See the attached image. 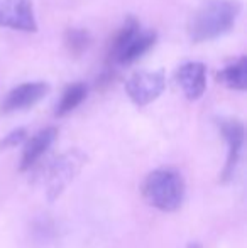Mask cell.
I'll list each match as a JSON object with an SVG mask.
<instances>
[{
    "instance_id": "obj_1",
    "label": "cell",
    "mask_w": 247,
    "mask_h": 248,
    "mask_svg": "<svg viewBox=\"0 0 247 248\" xmlns=\"http://www.w3.org/2000/svg\"><path fill=\"white\" fill-rule=\"evenodd\" d=\"M242 5L239 0H208L190 16L186 32L193 43L217 39L234 27Z\"/></svg>"
},
{
    "instance_id": "obj_2",
    "label": "cell",
    "mask_w": 247,
    "mask_h": 248,
    "mask_svg": "<svg viewBox=\"0 0 247 248\" xmlns=\"http://www.w3.org/2000/svg\"><path fill=\"white\" fill-rule=\"evenodd\" d=\"M142 196L152 208L175 211L181 206L185 198V181L176 169H156L146 177L142 184Z\"/></svg>"
},
{
    "instance_id": "obj_3",
    "label": "cell",
    "mask_w": 247,
    "mask_h": 248,
    "mask_svg": "<svg viewBox=\"0 0 247 248\" xmlns=\"http://www.w3.org/2000/svg\"><path fill=\"white\" fill-rule=\"evenodd\" d=\"M156 37V32L141 31V24L135 17H127L110 41L109 61L112 64H132L154 46Z\"/></svg>"
},
{
    "instance_id": "obj_4",
    "label": "cell",
    "mask_w": 247,
    "mask_h": 248,
    "mask_svg": "<svg viewBox=\"0 0 247 248\" xmlns=\"http://www.w3.org/2000/svg\"><path fill=\"white\" fill-rule=\"evenodd\" d=\"M86 162V154L78 149H71L58 155L48 167L46 194L49 201H56L63 191L73 183Z\"/></svg>"
},
{
    "instance_id": "obj_5",
    "label": "cell",
    "mask_w": 247,
    "mask_h": 248,
    "mask_svg": "<svg viewBox=\"0 0 247 248\" xmlns=\"http://www.w3.org/2000/svg\"><path fill=\"white\" fill-rule=\"evenodd\" d=\"M166 88V75L163 69L158 71H135L125 83L129 98L137 107H146L161 96Z\"/></svg>"
},
{
    "instance_id": "obj_6",
    "label": "cell",
    "mask_w": 247,
    "mask_h": 248,
    "mask_svg": "<svg viewBox=\"0 0 247 248\" xmlns=\"http://www.w3.org/2000/svg\"><path fill=\"white\" fill-rule=\"evenodd\" d=\"M0 27L20 32H37L33 0H0Z\"/></svg>"
},
{
    "instance_id": "obj_7",
    "label": "cell",
    "mask_w": 247,
    "mask_h": 248,
    "mask_svg": "<svg viewBox=\"0 0 247 248\" xmlns=\"http://www.w3.org/2000/svg\"><path fill=\"white\" fill-rule=\"evenodd\" d=\"M49 92V85L46 81H29L16 86L12 92L7 93V96L0 103V113H14L19 110H27L39 103Z\"/></svg>"
},
{
    "instance_id": "obj_8",
    "label": "cell",
    "mask_w": 247,
    "mask_h": 248,
    "mask_svg": "<svg viewBox=\"0 0 247 248\" xmlns=\"http://www.w3.org/2000/svg\"><path fill=\"white\" fill-rule=\"evenodd\" d=\"M218 127L224 135L225 142H227V162H225L224 172H222V183H227L232 176H234L235 169H237L239 159H241V150L244 144V125L237 118H222L218 122Z\"/></svg>"
},
{
    "instance_id": "obj_9",
    "label": "cell",
    "mask_w": 247,
    "mask_h": 248,
    "mask_svg": "<svg viewBox=\"0 0 247 248\" xmlns=\"http://www.w3.org/2000/svg\"><path fill=\"white\" fill-rule=\"evenodd\" d=\"M175 78L188 100H200L207 90V66L198 61L185 62L176 69Z\"/></svg>"
},
{
    "instance_id": "obj_10",
    "label": "cell",
    "mask_w": 247,
    "mask_h": 248,
    "mask_svg": "<svg viewBox=\"0 0 247 248\" xmlns=\"http://www.w3.org/2000/svg\"><path fill=\"white\" fill-rule=\"evenodd\" d=\"M58 137V128L56 127H48L44 130L37 132L34 137H31L27 140L26 147H24L22 157H20V166L19 169L27 170L43 157V154L53 145V142Z\"/></svg>"
},
{
    "instance_id": "obj_11",
    "label": "cell",
    "mask_w": 247,
    "mask_h": 248,
    "mask_svg": "<svg viewBox=\"0 0 247 248\" xmlns=\"http://www.w3.org/2000/svg\"><path fill=\"white\" fill-rule=\"evenodd\" d=\"M220 83H224L227 88L237 90V92H244L247 88V59L242 56L237 62L224 68L217 75Z\"/></svg>"
},
{
    "instance_id": "obj_12",
    "label": "cell",
    "mask_w": 247,
    "mask_h": 248,
    "mask_svg": "<svg viewBox=\"0 0 247 248\" xmlns=\"http://www.w3.org/2000/svg\"><path fill=\"white\" fill-rule=\"evenodd\" d=\"M86 93H88V88L83 83H73V85H69L63 92V96L60 103H58L56 117H65L69 111L75 110L76 107H80V103L86 98Z\"/></svg>"
},
{
    "instance_id": "obj_13",
    "label": "cell",
    "mask_w": 247,
    "mask_h": 248,
    "mask_svg": "<svg viewBox=\"0 0 247 248\" xmlns=\"http://www.w3.org/2000/svg\"><path fill=\"white\" fill-rule=\"evenodd\" d=\"M92 37L86 29H78V27H69L65 32V46L69 51V54L80 56L82 52L88 49Z\"/></svg>"
},
{
    "instance_id": "obj_14",
    "label": "cell",
    "mask_w": 247,
    "mask_h": 248,
    "mask_svg": "<svg viewBox=\"0 0 247 248\" xmlns=\"http://www.w3.org/2000/svg\"><path fill=\"white\" fill-rule=\"evenodd\" d=\"M26 139H27V130H26V128H24V127L16 128V130H12L10 134H7L3 139H0V150L17 147V145L22 144Z\"/></svg>"
},
{
    "instance_id": "obj_15",
    "label": "cell",
    "mask_w": 247,
    "mask_h": 248,
    "mask_svg": "<svg viewBox=\"0 0 247 248\" xmlns=\"http://www.w3.org/2000/svg\"><path fill=\"white\" fill-rule=\"evenodd\" d=\"M186 248H201V245H200V243L195 242V243H190V245H188Z\"/></svg>"
}]
</instances>
